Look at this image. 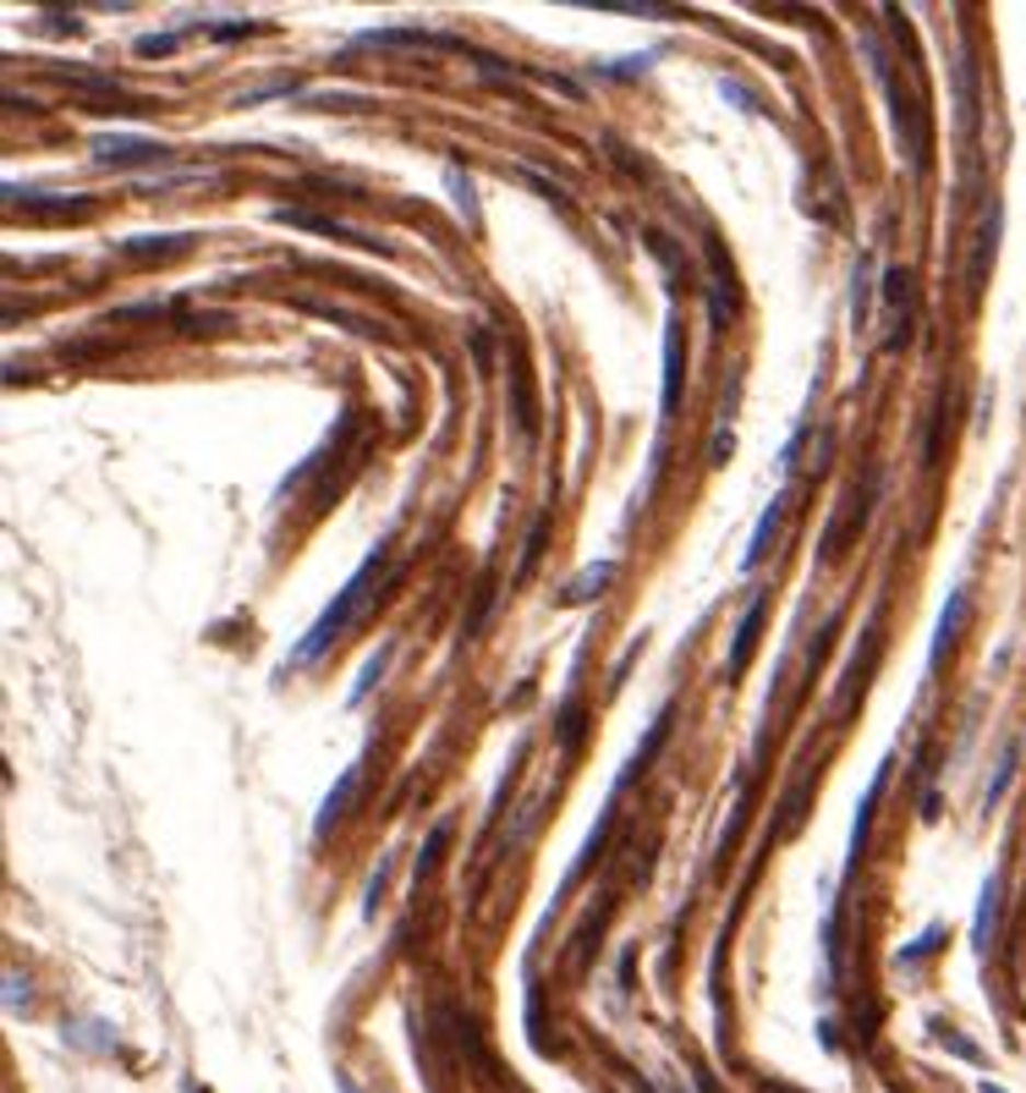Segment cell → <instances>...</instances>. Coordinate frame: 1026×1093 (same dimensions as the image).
<instances>
[{
  "label": "cell",
  "instance_id": "2e32d148",
  "mask_svg": "<svg viewBox=\"0 0 1026 1093\" xmlns=\"http://www.w3.org/2000/svg\"><path fill=\"white\" fill-rule=\"evenodd\" d=\"M938 934H944V929H938V923H927V929H922V940H917V945H906V951H900V956H895V962H900V967H906V962H917V956H927V951H933V945H938Z\"/></svg>",
  "mask_w": 1026,
  "mask_h": 1093
},
{
  "label": "cell",
  "instance_id": "8fae6325",
  "mask_svg": "<svg viewBox=\"0 0 1026 1093\" xmlns=\"http://www.w3.org/2000/svg\"><path fill=\"white\" fill-rule=\"evenodd\" d=\"M1015 759H1021V743H1004V753H999V764H993V775H988V792H982L988 808H999V797L1010 792V781H1015Z\"/></svg>",
  "mask_w": 1026,
  "mask_h": 1093
},
{
  "label": "cell",
  "instance_id": "7c38bea8",
  "mask_svg": "<svg viewBox=\"0 0 1026 1093\" xmlns=\"http://www.w3.org/2000/svg\"><path fill=\"white\" fill-rule=\"evenodd\" d=\"M774 528H780V501H769V511L758 517V528H752V544H747V555H741V566L752 572L763 555H769V539H774Z\"/></svg>",
  "mask_w": 1026,
  "mask_h": 1093
},
{
  "label": "cell",
  "instance_id": "d6986e66",
  "mask_svg": "<svg viewBox=\"0 0 1026 1093\" xmlns=\"http://www.w3.org/2000/svg\"><path fill=\"white\" fill-rule=\"evenodd\" d=\"M769 1093H796V1088H769Z\"/></svg>",
  "mask_w": 1026,
  "mask_h": 1093
},
{
  "label": "cell",
  "instance_id": "ba28073f",
  "mask_svg": "<svg viewBox=\"0 0 1026 1093\" xmlns=\"http://www.w3.org/2000/svg\"><path fill=\"white\" fill-rule=\"evenodd\" d=\"M94 149H100L105 165H143V160H165V149L149 143V138H100Z\"/></svg>",
  "mask_w": 1026,
  "mask_h": 1093
},
{
  "label": "cell",
  "instance_id": "52a82bcc",
  "mask_svg": "<svg viewBox=\"0 0 1026 1093\" xmlns=\"http://www.w3.org/2000/svg\"><path fill=\"white\" fill-rule=\"evenodd\" d=\"M763 610H769V599H763V594H752V605H747V615H741V626H736V637H730L725 676H736V670L747 665V654H752V643H758V626H763Z\"/></svg>",
  "mask_w": 1026,
  "mask_h": 1093
},
{
  "label": "cell",
  "instance_id": "3957f363",
  "mask_svg": "<svg viewBox=\"0 0 1026 1093\" xmlns=\"http://www.w3.org/2000/svg\"><path fill=\"white\" fill-rule=\"evenodd\" d=\"M949 83H955V116H960V154L977 160V116H982V105H977V67H971L966 50L955 56Z\"/></svg>",
  "mask_w": 1026,
  "mask_h": 1093
},
{
  "label": "cell",
  "instance_id": "5b68a950",
  "mask_svg": "<svg viewBox=\"0 0 1026 1093\" xmlns=\"http://www.w3.org/2000/svg\"><path fill=\"white\" fill-rule=\"evenodd\" d=\"M966 583H955L949 588V599H944V610H938V626H933V643H927V670H938L944 665V654H949V643L960 637V621H966Z\"/></svg>",
  "mask_w": 1026,
  "mask_h": 1093
},
{
  "label": "cell",
  "instance_id": "5bb4252c",
  "mask_svg": "<svg viewBox=\"0 0 1026 1093\" xmlns=\"http://www.w3.org/2000/svg\"><path fill=\"white\" fill-rule=\"evenodd\" d=\"M867 275H873V264L862 258V264H856V286H851V319H856V324H867V313H873V280H867Z\"/></svg>",
  "mask_w": 1026,
  "mask_h": 1093
},
{
  "label": "cell",
  "instance_id": "7a4b0ae2",
  "mask_svg": "<svg viewBox=\"0 0 1026 1093\" xmlns=\"http://www.w3.org/2000/svg\"><path fill=\"white\" fill-rule=\"evenodd\" d=\"M917 330V297H911V275L889 269L884 275V352H906Z\"/></svg>",
  "mask_w": 1026,
  "mask_h": 1093
},
{
  "label": "cell",
  "instance_id": "9c48e42d",
  "mask_svg": "<svg viewBox=\"0 0 1026 1093\" xmlns=\"http://www.w3.org/2000/svg\"><path fill=\"white\" fill-rule=\"evenodd\" d=\"M610 577H615V561H593V566H583V572L572 577V588L561 594V605H588V599H599V594L610 588Z\"/></svg>",
  "mask_w": 1026,
  "mask_h": 1093
},
{
  "label": "cell",
  "instance_id": "ac0fdd59",
  "mask_svg": "<svg viewBox=\"0 0 1026 1093\" xmlns=\"http://www.w3.org/2000/svg\"><path fill=\"white\" fill-rule=\"evenodd\" d=\"M982 1093H1004V1088H993V1082H982Z\"/></svg>",
  "mask_w": 1026,
  "mask_h": 1093
},
{
  "label": "cell",
  "instance_id": "277c9868",
  "mask_svg": "<svg viewBox=\"0 0 1026 1093\" xmlns=\"http://www.w3.org/2000/svg\"><path fill=\"white\" fill-rule=\"evenodd\" d=\"M999 231H1004V215H999V204L988 198V204H982V220H977V231H971V264H966V275H971V291H982V280H988V269H993Z\"/></svg>",
  "mask_w": 1026,
  "mask_h": 1093
},
{
  "label": "cell",
  "instance_id": "6da1fadb",
  "mask_svg": "<svg viewBox=\"0 0 1026 1093\" xmlns=\"http://www.w3.org/2000/svg\"><path fill=\"white\" fill-rule=\"evenodd\" d=\"M379 561H384V544H373V555H368V561L351 572V583H346V588H341V594H335V599L319 610V621L308 626V637H302V643L291 648V659H286L291 670L313 665V659H319V654H324V648H330V643H335V637H341V632L357 621V610L373 599V572H379Z\"/></svg>",
  "mask_w": 1026,
  "mask_h": 1093
},
{
  "label": "cell",
  "instance_id": "4fadbf2b",
  "mask_svg": "<svg viewBox=\"0 0 1026 1093\" xmlns=\"http://www.w3.org/2000/svg\"><path fill=\"white\" fill-rule=\"evenodd\" d=\"M351 786H357V764L346 770V781L324 797V808H319V836H330V825H335V814H346V803H351Z\"/></svg>",
  "mask_w": 1026,
  "mask_h": 1093
},
{
  "label": "cell",
  "instance_id": "30bf717a",
  "mask_svg": "<svg viewBox=\"0 0 1026 1093\" xmlns=\"http://www.w3.org/2000/svg\"><path fill=\"white\" fill-rule=\"evenodd\" d=\"M993 918H999V874L982 879V896H977V923H971V945L988 951L993 945Z\"/></svg>",
  "mask_w": 1026,
  "mask_h": 1093
},
{
  "label": "cell",
  "instance_id": "8992f818",
  "mask_svg": "<svg viewBox=\"0 0 1026 1093\" xmlns=\"http://www.w3.org/2000/svg\"><path fill=\"white\" fill-rule=\"evenodd\" d=\"M681 380H687V346H681V324L670 319V330H665V396H659V418H676Z\"/></svg>",
  "mask_w": 1026,
  "mask_h": 1093
},
{
  "label": "cell",
  "instance_id": "9a60e30c",
  "mask_svg": "<svg viewBox=\"0 0 1026 1093\" xmlns=\"http://www.w3.org/2000/svg\"><path fill=\"white\" fill-rule=\"evenodd\" d=\"M384 665H390V643H384V648H379V654L362 665V676H357V687H351V703H362V698L373 692V681H379V670H384Z\"/></svg>",
  "mask_w": 1026,
  "mask_h": 1093
},
{
  "label": "cell",
  "instance_id": "e0dca14e",
  "mask_svg": "<svg viewBox=\"0 0 1026 1093\" xmlns=\"http://www.w3.org/2000/svg\"><path fill=\"white\" fill-rule=\"evenodd\" d=\"M730 446H736V435H730V424H719V435H714V468L730 462Z\"/></svg>",
  "mask_w": 1026,
  "mask_h": 1093
}]
</instances>
